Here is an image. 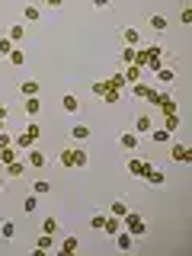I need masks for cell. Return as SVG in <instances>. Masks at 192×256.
I'll return each mask as SVG.
<instances>
[{"mask_svg":"<svg viewBox=\"0 0 192 256\" xmlns=\"http://www.w3.org/2000/svg\"><path fill=\"white\" fill-rule=\"evenodd\" d=\"M54 157V166L58 170H86L90 166V150H86V144H68L64 141L58 148V154Z\"/></svg>","mask_w":192,"mask_h":256,"instance_id":"1","label":"cell"},{"mask_svg":"<svg viewBox=\"0 0 192 256\" xmlns=\"http://www.w3.org/2000/svg\"><path fill=\"white\" fill-rule=\"evenodd\" d=\"M58 102H61V112H64V116H70V118H80V112H84V96H80V86H61Z\"/></svg>","mask_w":192,"mask_h":256,"instance_id":"2","label":"cell"},{"mask_svg":"<svg viewBox=\"0 0 192 256\" xmlns=\"http://www.w3.org/2000/svg\"><path fill=\"white\" fill-rule=\"evenodd\" d=\"M26 166H29V173H45V170H52L54 166V157L52 154H45L42 148H32V150H26Z\"/></svg>","mask_w":192,"mask_h":256,"instance_id":"3","label":"cell"},{"mask_svg":"<svg viewBox=\"0 0 192 256\" xmlns=\"http://www.w3.org/2000/svg\"><path fill=\"white\" fill-rule=\"evenodd\" d=\"M90 138H93V128L86 122H80V118L74 125H68V132H64V141H68V144H86Z\"/></svg>","mask_w":192,"mask_h":256,"instance_id":"4","label":"cell"},{"mask_svg":"<svg viewBox=\"0 0 192 256\" xmlns=\"http://www.w3.org/2000/svg\"><path fill=\"white\" fill-rule=\"evenodd\" d=\"M144 32L138 26H118V48H141Z\"/></svg>","mask_w":192,"mask_h":256,"instance_id":"5","label":"cell"},{"mask_svg":"<svg viewBox=\"0 0 192 256\" xmlns=\"http://www.w3.org/2000/svg\"><path fill=\"white\" fill-rule=\"evenodd\" d=\"M16 96L20 100H32V96H42V84L32 77H20L16 80Z\"/></svg>","mask_w":192,"mask_h":256,"instance_id":"6","label":"cell"},{"mask_svg":"<svg viewBox=\"0 0 192 256\" xmlns=\"http://www.w3.org/2000/svg\"><path fill=\"white\" fill-rule=\"evenodd\" d=\"M144 186L148 189H164L166 186V173H164V166H144Z\"/></svg>","mask_w":192,"mask_h":256,"instance_id":"7","label":"cell"},{"mask_svg":"<svg viewBox=\"0 0 192 256\" xmlns=\"http://www.w3.org/2000/svg\"><path fill=\"white\" fill-rule=\"evenodd\" d=\"M144 26L154 32V38H164V32H166V26H170V22H166L164 13H148V16H144Z\"/></svg>","mask_w":192,"mask_h":256,"instance_id":"8","label":"cell"},{"mask_svg":"<svg viewBox=\"0 0 192 256\" xmlns=\"http://www.w3.org/2000/svg\"><path fill=\"white\" fill-rule=\"evenodd\" d=\"M134 134H141V138H148L150 132H154V116H150V112H138V116H134V128H132Z\"/></svg>","mask_w":192,"mask_h":256,"instance_id":"9","label":"cell"},{"mask_svg":"<svg viewBox=\"0 0 192 256\" xmlns=\"http://www.w3.org/2000/svg\"><path fill=\"white\" fill-rule=\"evenodd\" d=\"M38 230H45V234H54V237H58L61 234V230H64V221H61V214H45V218L42 221H38Z\"/></svg>","mask_w":192,"mask_h":256,"instance_id":"10","label":"cell"},{"mask_svg":"<svg viewBox=\"0 0 192 256\" xmlns=\"http://www.w3.org/2000/svg\"><path fill=\"white\" fill-rule=\"evenodd\" d=\"M166 148H170V154H166V160H170V164H189V148H186L182 141H180V144L170 141Z\"/></svg>","mask_w":192,"mask_h":256,"instance_id":"11","label":"cell"},{"mask_svg":"<svg viewBox=\"0 0 192 256\" xmlns=\"http://www.w3.org/2000/svg\"><path fill=\"white\" fill-rule=\"evenodd\" d=\"M32 250H42V253H48V250H58V244H54V234H45V230H38L36 234V240H32Z\"/></svg>","mask_w":192,"mask_h":256,"instance_id":"12","label":"cell"},{"mask_svg":"<svg viewBox=\"0 0 192 256\" xmlns=\"http://www.w3.org/2000/svg\"><path fill=\"white\" fill-rule=\"evenodd\" d=\"M112 240H116V250H122V253H132L134 246H138V237H132L128 230H118V234H112Z\"/></svg>","mask_w":192,"mask_h":256,"instance_id":"13","label":"cell"},{"mask_svg":"<svg viewBox=\"0 0 192 256\" xmlns=\"http://www.w3.org/2000/svg\"><path fill=\"white\" fill-rule=\"evenodd\" d=\"M0 68H6V70H22V68H26V52H22V48H16L10 58L0 61Z\"/></svg>","mask_w":192,"mask_h":256,"instance_id":"14","label":"cell"},{"mask_svg":"<svg viewBox=\"0 0 192 256\" xmlns=\"http://www.w3.org/2000/svg\"><path fill=\"white\" fill-rule=\"evenodd\" d=\"M106 208H90V212H86V228L90 230H102V224H106Z\"/></svg>","mask_w":192,"mask_h":256,"instance_id":"15","label":"cell"},{"mask_svg":"<svg viewBox=\"0 0 192 256\" xmlns=\"http://www.w3.org/2000/svg\"><path fill=\"white\" fill-rule=\"evenodd\" d=\"M122 221L128 224V234H132V237H138V240H141L144 234H148V230H144V221H141V218H138V214H134V212H128Z\"/></svg>","mask_w":192,"mask_h":256,"instance_id":"16","label":"cell"},{"mask_svg":"<svg viewBox=\"0 0 192 256\" xmlns=\"http://www.w3.org/2000/svg\"><path fill=\"white\" fill-rule=\"evenodd\" d=\"M118 144H122L125 150H132V154H138V150H141V134H134V132H122V134H118Z\"/></svg>","mask_w":192,"mask_h":256,"instance_id":"17","label":"cell"},{"mask_svg":"<svg viewBox=\"0 0 192 256\" xmlns=\"http://www.w3.org/2000/svg\"><path fill=\"white\" fill-rule=\"evenodd\" d=\"M6 38H10L13 45L26 42V22H22V20H16V22H10V29H6Z\"/></svg>","mask_w":192,"mask_h":256,"instance_id":"18","label":"cell"},{"mask_svg":"<svg viewBox=\"0 0 192 256\" xmlns=\"http://www.w3.org/2000/svg\"><path fill=\"white\" fill-rule=\"evenodd\" d=\"M20 106H22V112H26L29 118H38V116H42V96H32V100H20Z\"/></svg>","mask_w":192,"mask_h":256,"instance_id":"19","label":"cell"},{"mask_svg":"<svg viewBox=\"0 0 192 256\" xmlns=\"http://www.w3.org/2000/svg\"><path fill=\"white\" fill-rule=\"evenodd\" d=\"M154 74H157V84H160V86H173V84H176V70H173L170 61H166L160 70H154Z\"/></svg>","mask_w":192,"mask_h":256,"instance_id":"20","label":"cell"},{"mask_svg":"<svg viewBox=\"0 0 192 256\" xmlns=\"http://www.w3.org/2000/svg\"><path fill=\"white\" fill-rule=\"evenodd\" d=\"M4 173L10 176V180H16V176H26V173H29L26 157H20V160H13V164H6V166H4Z\"/></svg>","mask_w":192,"mask_h":256,"instance_id":"21","label":"cell"},{"mask_svg":"<svg viewBox=\"0 0 192 256\" xmlns=\"http://www.w3.org/2000/svg\"><path fill=\"white\" fill-rule=\"evenodd\" d=\"M0 237H4L6 244L16 240V218H4V221H0Z\"/></svg>","mask_w":192,"mask_h":256,"instance_id":"22","label":"cell"},{"mask_svg":"<svg viewBox=\"0 0 192 256\" xmlns=\"http://www.w3.org/2000/svg\"><path fill=\"white\" fill-rule=\"evenodd\" d=\"M116 64L118 68H122V64H138V48H118Z\"/></svg>","mask_w":192,"mask_h":256,"instance_id":"23","label":"cell"},{"mask_svg":"<svg viewBox=\"0 0 192 256\" xmlns=\"http://www.w3.org/2000/svg\"><path fill=\"white\" fill-rule=\"evenodd\" d=\"M148 138L154 141V144H160V148H166V144L173 141V132H170V128H154V132H150Z\"/></svg>","mask_w":192,"mask_h":256,"instance_id":"24","label":"cell"},{"mask_svg":"<svg viewBox=\"0 0 192 256\" xmlns=\"http://www.w3.org/2000/svg\"><path fill=\"white\" fill-rule=\"evenodd\" d=\"M42 6H38V4H26V6H22V22H38V20H42Z\"/></svg>","mask_w":192,"mask_h":256,"instance_id":"25","label":"cell"},{"mask_svg":"<svg viewBox=\"0 0 192 256\" xmlns=\"http://www.w3.org/2000/svg\"><path fill=\"white\" fill-rule=\"evenodd\" d=\"M77 250H80V240L74 234H64L61 244H58V253H77Z\"/></svg>","mask_w":192,"mask_h":256,"instance_id":"26","label":"cell"},{"mask_svg":"<svg viewBox=\"0 0 192 256\" xmlns=\"http://www.w3.org/2000/svg\"><path fill=\"white\" fill-rule=\"evenodd\" d=\"M20 157H22V150L16 148V144H10V148H4V150H0V166L13 164V160H20Z\"/></svg>","mask_w":192,"mask_h":256,"instance_id":"27","label":"cell"},{"mask_svg":"<svg viewBox=\"0 0 192 256\" xmlns=\"http://www.w3.org/2000/svg\"><path fill=\"white\" fill-rule=\"evenodd\" d=\"M36 212H38V196H36V192H29L26 202H22V214H26V218H32Z\"/></svg>","mask_w":192,"mask_h":256,"instance_id":"28","label":"cell"},{"mask_svg":"<svg viewBox=\"0 0 192 256\" xmlns=\"http://www.w3.org/2000/svg\"><path fill=\"white\" fill-rule=\"evenodd\" d=\"M102 230H106V234H118V230H122V218H116V214H106V224H102Z\"/></svg>","mask_w":192,"mask_h":256,"instance_id":"29","label":"cell"},{"mask_svg":"<svg viewBox=\"0 0 192 256\" xmlns=\"http://www.w3.org/2000/svg\"><path fill=\"white\" fill-rule=\"evenodd\" d=\"M26 134H29V141L36 144L38 138H42V125H38L36 118H29V122H26Z\"/></svg>","mask_w":192,"mask_h":256,"instance_id":"30","label":"cell"},{"mask_svg":"<svg viewBox=\"0 0 192 256\" xmlns=\"http://www.w3.org/2000/svg\"><path fill=\"white\" fill-rule=\"evenodd\" d=\"M16 48H20V45H13L6 36H0V61H4V58H10V54L16 52Z\"/></svg>","mask_w":192,"mask_h":256,"instance_id":"31","label":"cell"},{"mask_svg":"<svg viewBox=\"0 0 192 256\" xmlns=\"http://www.w3.org/2000/svg\"><path fill=\"white\" fill-rule=\"evenodd\" d=\"M32 192H36V196H52V182L48 180H32Z\"/></svg>","mask_w":192,"mask_h":256,"instance_id":"32","label":"cell"},{"mask_svg":"<svg viewBox=\"0 0 192 256\" xmlns=\"http://www.w3.org/2000/svg\"><path fill=\"white\" fill-rule=\"evenodd\" d=\"M128 212H132V208H128V198H116V202H112V214H116V218H125Z\"/></svg>","mask_w":192,"mask_h":256,"instance_id":"33","label":"cell"},{"mask_svg":"<svg viewBox=\"0 0 192 256\" xmlns=\"http://www.w3.org/2000/svg\"><path fill=\"white\" fill-rule=\"evenodd\" d=\"M90 93H93V96H112V90H109L106 80H96V84H90Z\"/></svg>","mask_w":192,"mask_h":256,"instance_id":"34","label":"cell"},{"mask_svg":"<svg viewBox=\"0 0 192 256\" xmlns=\"http://www.w3.org/2000/svg\"><path fill=\"white\" fill-rule=\"evenodd\" d=\"M13 141H16V134L10 132V128H4V132H0V150H4V148H10Z\"/></svg>","mask_w":192,"mask_h":256,"instance_id":"35","label":"cell"},{"mask_svg":"<svg viewBox=\"0 0 192 256\" xmlns=\"http://www.w3.org/2000/svg\"><path fill=\"white\" fill-rule=\"evenodd\" d=\"M93 10H96V13H109L112 4H109V0H93Z\"/></svg>","mask_w":192,"mask_h":256,"instance_id":"36","label":"cell"},{"mask_svg":"<svg viewBox=\"0 0 192 256\" xmlns=\"http://www.w3.org/2000/svg\"><path fill=\"white\" fill-rule=\"evenodd\" d=\"M10 118H13V109L6 102H0V122H10Z\"/></svg>","mask_w":192,"mask_h":256,"instance_id":"37","label":"cell"},{"mask_svg":"<svg viewBox=\"0 0 192 256\" xmlns=\"http://www.w3.org/2000/svg\"><path fill=\"white\" fill-rule=\"evenodd\" d=\"M180 22H182V26H189V22H192V10H189V6H182V10H180Z\"/></svg>","mask_w":192,"mask_h":256,"instance_id":"38","label":"cell"},{"mask_svg":"<svg viewBox=\"0 0 192 256\" xmlns=\"http://www.w3.org/2000/svg\"><path fill=\"white\" fill-rule=\"evenodd\" d=\"M148 90H150L148 84H134V96H138V100H144V96H148Z\"/></svg>","mask_w":192,"mask_h":256,"instance_id":"39","label":"cell"},{"mask_svg":"<svg viewBox=\"0 0 192 256\" xmlns=\"http://www.w3.org/2000/svg\"><path fill=\"white\" fill-rule=\"evenodd\" d=\"M6 189H10V176H6L4 166H0V192H6Z\"/></svg>","mask_w":192,"mask_h":256,"instance_id":"40","label":"cell"},{"mask_svg":"<svg viewBox=\"0 0 192 256\" xmlns=\"http://www.w3.org/2000/svg\"><path fill=\"white\" fill-rule=\"evenodd\" d=\"M125 74H128V80H132V84H134V80H138V74H141V68H138V64H132V68H128Z\"/></svg>","mask_w":192,"mask_h":256,"instance_id":"41","label":"cell"},{"mask_svg":"<svg viewBox=\"0 0 192 256\" xmlns=\"http://www.w3.org/2000/svg\"><path fill=\"white\" fill-rule=\"evenodd\" d=\"M42 10H48V13H52V10H61V4H58V0H48V4L42 6Z\"/></svg>","mask_w":192,"mask_h":256,"instance_id":"42","label":"cell"}]
</instances>
